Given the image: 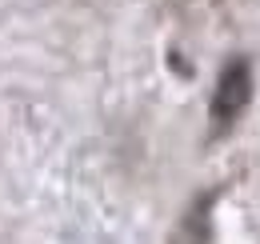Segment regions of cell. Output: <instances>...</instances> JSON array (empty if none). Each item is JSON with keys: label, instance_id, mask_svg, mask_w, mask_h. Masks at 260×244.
<instances>
[{"label": "cell", "instance_id": "cell-3", "mask_svg": "<svg viewBox=\"0 0 260 244\" xmlns=\"http://www.w3.org/2000/svg\"><path fill=\"white\" fill-rule=\"evenodd\" d=\"M180 4H192V0H180Z\"/></svg>", "mask_w": 260, "mask_h": 244}, {"label": "cell", "instance_id": "cell-1", "mask_svg": "<svg viewBox=\"0 0 260 244\" xmlns=\"http://www.w3.org/2000/svg\"><path fill=\"white\" fill-rule=\"evenodd\" d=\"M248 96H252V64L244 56H232L216 76V88L208 100V116H212V136H224L232 124L244 116L248 108Z\"/></svg>", "mask_w": 260, "mask_h": 244}, {"label": "cell", "instance_id": "cell-2", "mask_svg": "<svg viewBox=\"0 0 260 244\" xmlns=\"http://www.w3.org/2000/svg\"><path fill=\"white\" fill-rule=\"evenodd\" d=\"M208 204H212V196H200L192 208L184 212V220H180V228H176L172 244H208V240H212V224H208Z\"/></svg>", "mask_w": 260, "mask_h": 244}]
</instances>
